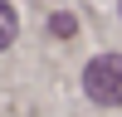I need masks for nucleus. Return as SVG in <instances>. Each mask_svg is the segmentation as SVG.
I'll return each instance as SVG.
<instances>
[{
    "label": "nucleus",
    "instance_id": "7ed1b4c3",
    "mask_svg": "<svg viewBox=\"0 0 122 117\" xmlns=\"http://www.w3.org/2000/svg\"><path fill=\"white\" fill-rule=\"evenodd\" d=\"M49 29H54L59 39H68V34H73V29H78V20H73V15H64V10H59V15L49 20Z\"/></svg>",
    "mask_w": 122,
    "mask_h": 117
},
{
    "label": "nucleus",
    "instance_id": "20e7f679",
    "mask_svg": "<svg viewBox=\"0 0 122 117\" xmlns=\"http://www.w3.org/2000/svg\"><path fill=\"white\" fill-rule=\"evenodd\" d=\"M117 10H122V0H117Z\"/></svg>",
    "mask_w": 122,
    "mask_h": 117
},
{
    "label": "nucleus",
    "instance_id": "f257e3e1",
    "mask_svg": "<svg viewBox=\"0 0 122 117\" xmlns=\"http://www.w3.org/2000/svg\"><path fill=\"white\" fill-rule=\"evenodd\" d=\"M83 88L93 102L103 107H122V54H98L83 68Z\"/></svg>",
    "mask_w": 122,
    "mask_h": 117
},
{
    "label": "nucleus",
    "instance_id": "f03ea898",
    "mask_svg": "<svg viewBox=\"0 0 122 117\" xmlns=\"http://www.w3.org/2000/svg\"><path fill=\"white\" fill-rule=\"evenodd\" d=\"M15 29H20L15 10H10V0H0V49H10V39H15Z\"/></svg>",
    "mask_w": 122,
    "mask_h": 117
}]
</instances>
